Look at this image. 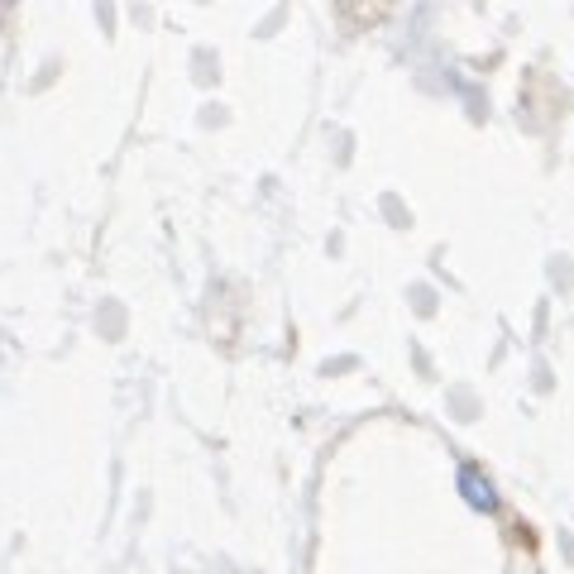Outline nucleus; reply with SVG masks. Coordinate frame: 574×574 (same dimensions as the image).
<instances>
[{
  "label": "nucleus",
  "mask_w": 574,
  "mask_h": 574,
  "mask_svg": "<svg viewBox=\"0 0 574 574\" xmlns=\"http://www.w3.org/2000/svg\"><path fill=\"white\" fill-rule=\"evenodd\" d=\"M455 484H460V493H464V503L474 512H493L498 508V488L488 484L484 474L474 469V464H460V474H455Z\"/></svg>",
  "instance_id": "nucleus-1"
}]
</instances>
